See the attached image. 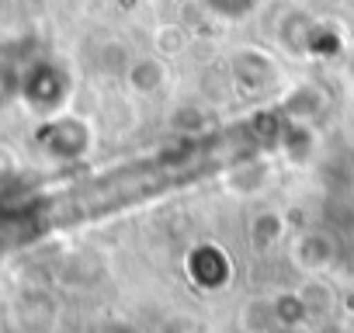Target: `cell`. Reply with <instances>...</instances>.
Segmentation results:
<instances>
[{
  "label": "cell",
  "instance_id": "6da1fadb",
  "mask_svg": "<svg viewBox=\"0 0 354 333\" xmlns=\"http://www.w3.org/2000/svg\"><path fill=\"white\" fill-rule=\"evenodd\" d=\"M337 236L330 229H302L292 243V260L295 267H302L306 274H323L337 264Z\"/></svg>",
  "mask_w": 354,
  "mask_h": 333
},
{
  "label": "cell",
  "instance_id": "7a4b0ae2",
  "mask_svg": "<svg viewBox=\"0 0 354 333\" xmlns=\"http://www.w3.org/2000/svg\"><path fill=\"white\" fill-rule=\"evenodd\" d=\"M188 274L198 288L205 292H216V288H226L230 285V274H233V264H230V254L216 243H198L192 254H188Z\"/></svg>",
  "mask_w": 354,
  "mask_h": 333
},
{
  "label": "cell",
  "instance_id": "3957f363",
  "mask_svg": "<svg viewBox=\"0 0 354 333\" xmlns=\"http://www.w3.org/2000/svg\"><path fill=\"white\" fill-rule=\"evenodd\" d=\"M42 142H46V149L53 156L73 160V156H84L87 153V129L77 118H59V122H53L42 132Z\"/></svg>",
  "mask_w": 354,
  "mask_h": 333
},
{
  "label": "cell",
  "instance_id": "277c9868",
  "mask_svg": "<svg viewBox=\"0 0 354 333\" xmlns=\"http://www.w3.org/2000/svg\"><path fill=\"white\" fill-rule=\"evenodd\" d=\"M288 233V219L278 209H257L247 222V236L254 250H271L281 243V236Z\"/></svg>",
  "mask_w": 354,
  "mask_h": 333
},
{
  "label": "cell",
  "instance_id": "5b68a950",
  "mask_svg": "<svg viewBox=\"0 0 354 333\" xmlns=\"http://www.w3.org/2000/svg\"><path fill=\"white\" fill-rule=\"evenodd\" d=\"M313 146H316V139H313V132H309L306 122H292V125L281 132V153H285L292 163H306V160L313 156Z\"/></svg>",
  "mask_w": 354,
  "mask_h": 333
},
{
  "label": "cell",
  "instance_id": "8992f818",
  "mask_svg": "<svg viewBox=\"0 0 354 333\" xmlns=\"http://www.w3.org/2000/svg\"><path fill=\"white\" fill-rule=\"evenodd\" d=\"M271 319H274L278 326H299V323H306V319H309V312H306V305H302L299 292L274 295V298H271Z\"/></svg>",
  "mask_w": 354,
  "mask_h": 333
},
{
  "label": "cell",
  "instance_id": "52a82bcc",
  "mask_svg": "<svg viewBox=\"0 0 354 333\" xmlns=\"http://www.w3.org/2000/svg\"><path fill=\"white\" fill-rule=\"evenodd\" d=\"M129 84H132L136 91H142V94H153V91L163 84V66H160L156 59H139V63H132V70H129Z\"/></svg>",
  "mask_w": 354,
  "mask_h": 333
},
{
  "label": "cell",
  "instance_id": "ba28073f",
  "mask_svg": "<svg viewBox=\"0 0 354 333\" xmlns=\"http://www.w3.org/2000/svg\"><path fill=\"white\" fill-rule=\"evenodd\" d=\"M299 298H302V305H306V312H309V316H316V312H326V309L333 305V295H330V288H326V285H319V281L306 285V288L299 292Z\"/></svg>",
  "mask_w": 354,
  "mask_h": 333
},
{
  "label": "cell",
  "instance_id": "9c48e42d",
  "mask_svg": "<svg viewBox=\"0 0 354 333\" xmlns=\"http://www.w3.org/2000/svg\"><path fill=\"white\" fill-rule=\"evenodd\" d=\"M209 4H212L216 15H223V18H243V15L254 11L257 0H209Z\"/></svg>",
  "mask_w": 354,
  "mask_h": 333
},
{
  "label": "cell",
  "instance_id": "30bf717a",
  "mask_svg": "<svg viewBox=\"0 0 354 333\" xmlns=\"http://www.w3.org/2000/svg\"><path fill=\"white\" fill-rule=\"evenodd\" d=\"M160 49L174 53V49H181V32L170 28V32H160Z\"/></svg>",
  "mask_w": 354,
  "mask_h": 333
},
{
  "label": "cell",
  "instance_id": "8fae6325",
  "mask_svg": "<svg viewBox=\"0 0 354 333\" xmlns=\"http://www.w3.org/2000/svg\"><path fill=\"white\" fill-rule=\"evenodd\" d=\"M250 333H268V330H250Z\"/></svg>",
  "mask_w": 354,
  "mask_h": 333
}]
</instances>
